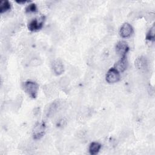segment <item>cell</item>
<instances>
[{
	"label": "cell",
	"mask_w": 155,
	"mask_h": 155,
	"mask_svg": "<svg viewBox=\"0 0 155 155\" xmlns=\"http://www.w3.org/2000/svg\"><path fill=\"white\" fill-rule=\"evenodd\" d=\"M24 90L28 96L32 99H35L38 93L39 85L38 84L32 81H27L24 85Z\"/></svg>",
	"instance_id": "1"
},
{
	"label": "cell",
	"mask_w": 155,
	"mask_h": 155,
	"mask_svg": "<svg viewBox=\"0 0 155 155\" xmlns=\"http://www.w3.org/2000/svg\"><path fill=\"white\" fill-rule=\"evenodd\" d=\"M45 129H46V126L44 122L41 121V122H37L35 125L32 131L33 139H41L45 134Z\"/></svg>",
	"instance_id": "2"
},
{
	"label": "cell",
	"mask_w": 155,
	"mask_h": 155,
	"mask_svg": "<svg viewBox=\"0 0 155 155\" xmlns=\"http://www.w3.org/2000/svg\"><path fill=\"white\" fill-rule=\"evenodd\" d=\"M45 16H41L39 18H35L30 21L28 24V28L31 31H36L42 28L44 21Z\"/></svg>",
	"instance_id": "3"
},
{
	"label": "cell",
	"mask_w": 155,
	"mask_h": 155,
	"mask_svg": "<svg viewBox=\"0 0 155 155\" xmlns=\"http://www.w3.org/2000/svg\"><path fill=\"white\" fill-rule=\"evenodd\" d=\"M105 79L107 82L110 84L116 83L120 79V73L114 67L111 68L107 71Z\"/></svg>",
	"instance_id": "4"
},
{
	"label": "cell",
	"mask_w": 155,
	"mask_h": 155,
	"mask_svg": "<svg viewBox=\"0 0 155 155\" xmlns=\"http://www.w3.org/2000/svg\"><path fill=\"white\" fill-rule=\"evenodd\" d=\"M115 50L117 54L122 58L126 56V54L129 50V46L125 41H120L116 44Z\"/></svg>",
	"instance_id": "5"
},
{
	"label": "cell",
	"mask_w": 155,
	"mask_h": 155,
	"mask_svg": "<svg viewBox=\"0 0 155 155\" xmlns=\"http://www.w3.org/2000/svg\"><path fill=\"white\" fill-rule=\"evenodd\" d=\"M133 32V28L132 26L128 22L124 23L119 30L120 36L123 38H127L130 37L132 35Z\"/></svg>",
	"instance_id": "6"
},
{
	"label": "cell",
	"mask_w": 155,
	"mask_h": 155,
	"mask_svg": "<svg viewBox=\"0 0 155 155\" xmlns=\"http://www.w3.org/2000/svg\"><path fill=\"white\" fill-rule=\"evenodd\" d=\"M135 67L140 71H145L148 68V61L145 57L139 56L134 61Z\"/></svg>",
	"instance_id": "7"
},
{
	"label": "cell",
	"mask_w": 155,
	"mask_h": 155,
	"mask_svg": "<svg viewBox=\"0 0 155 155\" xmlns=\"http://www.w3.org/2000/svg\"><path fill=\"white\" fill-rule=\"evenodd\" d=\"M52 69L56 75L61 74L64 71V66L62 62L59 59L54 60L52 63Z\"/></svg>",
	"instance_id": "8"
},
{
	"label": "cell",
	"mask_w": 155,
	"mask_h": 155,
	"mask_svg": "<svg viewBox=\"0 0 155 155\" xmlns=\"http://www.w3.org/2000/svg\"><path fill=\"white\" fill-rule=\"evenodd\" d=\"M128 61L126 56L121 58L114 65V68L119 72H124L127 68Z\"/></svg>",
	"instance_id": "9"
},
{
	"label": "cell",
	"mask_w": 155,
	"mask_h": 155,
	"mask_svg": "<svg viewBox=\"0 0 155 155\" xmlns=\"http://www.w3.org/2000/svg\"><path fill=\"white\" fill-rule=\"evenodd\" d=\"M101 144L97 142H93L89 146V153L91 155H95L97 154L101 148Z\"/></svg>",
	"instance_id": "10"
},
{
	"label": "cell",
	"mask_w": 155,
	"mask_h": 155,
	"mask_svg": "<svg viewBox=\"0 0 155 155\" xmlns=\"http://www.w3.org/2000/svg\"><path fill=\"white\" fill-rule=\"evenodd\" d=\"M11 5L8 1L3 0L0 2V13H3L10 10Z\"/></svg>",
	"instance_id": "11"
},
{
	"label": "cell",
	"mask_w": 155,
	"mask_h": 155,
	"mask_svg": "<svg viewBox=\"0 0 155 155\" xmlns=\"http://www.w3.org/2000/svg\"><path fill=\"white\" fill-rule=\"evenodd\" d=\"M154 36H155V26L153 25L148 31L146 36V39L150 41H154Z\"/></svg>",
	"instance_id": "12"
},
{
	"label": "cell",
	"mask_w": 155,
	"mask_h": 155,
	"mask_svg": "<svg viewBox=\"0 0 155 155\" xmlns=\"http://www.w3.org/2000/svg\"><path fill=\"white\" fill-rule=\"evenodd\" d=\"M37 11V7L35 4L31 3L28 4L25 8L26 13H31V12H36Z\"/></svg>",
	"instance_id": "13"
},
{
	"label": "cell",
	"mask_w": 155,
	"mask_h": 155,
	"mask_svg": "<svg viewBox=\"0 0 155 155\" xmlns=\"http://www.w3.org/2000/svg\"><path fill=\"white\" fill-rule=\"evenodd\" d=\"M16 2L18 4H25L27 1H16Z\"/></svg>",
	"instance_id": "14"
}]
</instances>
